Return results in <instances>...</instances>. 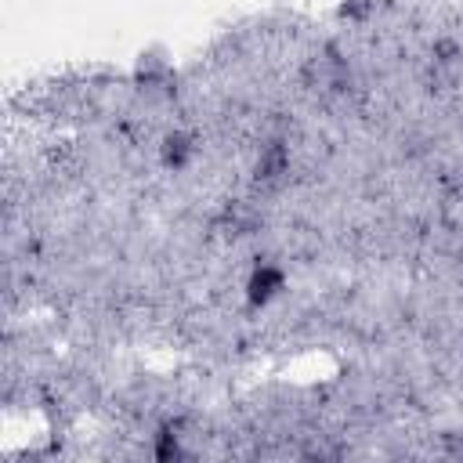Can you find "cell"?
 Wrapping results in <instances>:
<instances>
[{"mask_svg": "<svg viewBox=\"0 0 463 463\" xmlns=\"http://www.w3.org/2000/svg\"><path fill=\"white\" fill-rule=\"evenodd\" d=\"M188 156H192V145H188L181 134H177V137H166V145H163V159H166V166H184Z\"/></svg>", "mask_w": 463, "mask_h": 463, "instance_id": "7a4b0ae2", "label": "cell"}, {"mask_svg": "<svg viewBox=\"0 0 463 463\" xmlns=\"http://www.w3.org/2000/svg\"><path fill=\"white\" fill-rule=\"evenodd\" d=\"M282 286H286V271L275 264H260V268H253V275L246 282V300L253 307H264L282 293Z\"/></svg>", "mask_w": 463, "mask_h": 463, "instance_id": "6da1fadb", "label": "cell"}]
</instances>
